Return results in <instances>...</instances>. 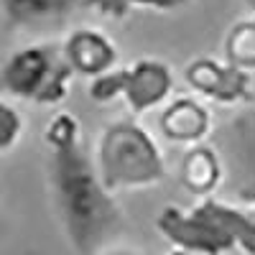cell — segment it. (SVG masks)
Returning a JSON list of instances; mask_svg holds the SVG:
<instances>
[{
	"label": "cell",
	"mask_w": 255,
	"mask_h": 255,
	"mask_svg": "<svg viewBox=\"0 0 255 255\" xmlns=\"http://www.w3.org/2000/svg\"><path fill=\"white\" fill-rule=\"evenodd\" d=\"M46 179L51 207L69 248L77 255L102 253L125 230L115 194L102 184L74 113H56L46 128Z\"/></svg>",
	"instance_id": "6da1fadb"
},
{
	"label": "cell",
	"mask_w": 255,
	"mask_h": 255,
	"mask_svg": "<svg viewBox=\"0 0 255 255\" xmlns=\"http://www.w3.org/2000/svg\"><path fill=\"white\" fill-rule=\"evenodd\" d=\"M158 235L179 253L225 255L255 253V220L253 212L217 199L215 194L199 197L194 207L168 204L156 217Z\"/></svg>",
	"instance_id": "7a4b0ae2"
},
{
	"label": "cell",
	"mask_w": 255,
	"mask_h": 255,
	"mask_svg": "<svg viewBox=\"0 0 255 255\" xmlns=\"http://www.w3.org/2000/svg\"><path fill=\"white\" fill-rule=\"evenodd\" d=\"M92 161L102 184L113 194L151 189L166 179V158L161 148L135 115L113 120L102 128Z\"/></svg>",
	"instance_id": "3957f363"
},
{
	"label": "cell",
	"mask_w": 255,
	"mask_h": 255,
	"mask_svg": "<svg viewBox=\"0 0 255 255\" xmlns=\"http://www.w3.org/2000/svg\"><path fill=\"white\" fill-rule=\"evenodd\" d=\"M74 72L56 44H28L0 64V95L44 108H56L69 97Z\"/></svg>",
	"instance_id": "277c9868"
},
{
	"label": "cell",
	"mask_w": 255,
	"mask_h": 255,
	"mask_svg": "<svg viewBox=\"0 0 255 255\" xmlns=\"http://www.w3.org/2000/svg\"><path fill=\"white\" fill-rule=\"evenodd\" d=\"M184 82L194 95L209 102L225 105V108L253 102V74L225 59L215 56L191 59L184 67Z\"/></svg>",
	"instance_id": "5b68a950"
},
{
	"label": "cell",
	"mask_w": 255,
	"mask_h": 255,
	"mask_svg": "<svg viewBox=\"0 0 255 255\" xmlns=\"http://www.w3.org/2000/svg\"><path fill=\"white\" fill-rule=\"evenodd\" d=\"M174 92V72L171 67L156 56H143L125 67L123 100L133 115L156 110Z\"/></svg>",
	"instance_id": "8992f818"
},
{
	"label": "cell",
	"mask_w": 255,
	"mask_h": 255,
	"mask_svg": "<svg viewBox=\"0 0 255 255\" xmlns=\"http://www.w3.org/2000/svg\"><path fill=\"white\" fill-rule=\"evenodd\" d=\"M59 49H61V56L72 67V72L87 79L100 72L113 69L120 59L115 41L108 33H102L100 28H74L61 41Z\"/></svg>",
	"instance_id": "52a82bcc"
},
{
	"label": "cell",
	"mask_w": 255,
	"mask_h": 255,
	"mask_svg": "<svg viewBox=\"0 0 255 255\" xmlns=\"http://www.w3.org/2000/svg\"><path fill=\"white\" fill-rule=\"evenodd\" d=\"M212 125H215V120H212L209 108L194 95H181L166 102L158 118L161 133L179 145H194L207 140L212 133Z\"/></svg>",
	"instance_id": "ba28073f"
},
{
	"label": "cell",
	"mask_w": 255,
	"mask_h": 255,
	"mask_svg": "<svg viewBox=\"0 0 255 255\" xmlns=\"http://www.w3.org/2000/svg\"><path fill=\"white\" fill-rule=\"evenodd\" d=\"M179 179L197 197L215 194L217 186L225 179V163H222L220 153L212 145H207L204 140L186 145V153L179 166Z\"/></svg>",
	"instance_id": "9c48e42d"
},
{
	"label": "cell",
	"mask_w": 255,
	"mask_h": 255,
	"mask_svg": "<svg viewBox=\"0 0 255 255\" xmlns=\"http://www.w3.org/2000/svg\"><path fill=\"white\" fill-rule=\"evenodd\" d=\"M79 5H84V0H0V13L10 28H26L59 20Z\"/></svg>",
	"instance_id": "30bf717a"
},
{
	"label": "cell",
	"mask_w": 255,
	"mask_h": 255,
	"mask_svg": "<svg viewBox=\"0 0 255 255\" xmlns=\"http://www.w3.org/2000/svg\"><path fill=\"white\" fill-rule=\"evenodd\" d=\"M225 61L253 72V67H255V26H253V20H238L227 31Z\"/></svg>",
	"instance_id": "8fae6325"
},
{
	"label": "cell",
	"mask_w": 255,
	"mask_h": 255,
	"mask_svg": "<svg viewBox=\"0 0 255 255\" xmlns=\"http://www.w3.org/2000/svg\"><path fill=\"white\" fill-rule=\"evenodd\" d=\"M189 0H84V5H90L105 18L120 20L133 10H156V13H168L186 5Z\"/></svg>",
	"instance_id": "7c38bea8"
},
{
	"label": "cell",
	"mask_w": 255,
	"mask_h": 255,
	"mask_svg": "<svg viewBox=\"0 0 255 255\" xmlns=\"http://www.w3.org/2000/svg\"><path fill=\"white\" fill-rule=\"evenodd\" d=\"M123 82H125V67H118V64H115L113 69L90 77L87 97L92 102H97V105H110L113 100H120Z\"/></svg>",
	"instance_id": "4fadbf2b"
},
{
	"label": "cell",
	"mask_w": 255,
	"mask_h": 255,
	"mask_svg": "<svg viewBox=\"0 0 255 255\" xmlns=\"http://www.w3.org/2000/svg\"><path fill=\"white\" fill-rule=\"evenodd\" d=\"M20 138H23V118L8 100L0 97V156L13 151Z\"/></svg>",
	"instance_id": "5bb4252c"
}]
</instances>
